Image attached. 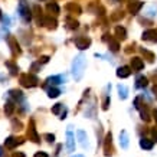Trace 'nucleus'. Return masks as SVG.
Returning <instances> with one entry per match:
<instances>
[{"label": "nucleus", "instance_id": "obj_1", "mask_svg": "<svg viewBox=\"0 0 157 157\" xmlns=\"http://www.w3.org/2000/svg\"><path fill=\"white\" fill-rule=\"evenodd\" d=\"M84 68H85V58H84V55H78L72 62V74L76 81H79L82 78Z\"/></svg>", "mask_w": 157, "mask_h": 157}, {"label": "nucleus", "instance_id": "obj_2", "mask_svg": "<svg viewBox=\"0 0 157 157\" xmlns=\"http://www.w3.org/2000/svg\"><path fill=\"white\" fill-rule=\"evenodd\" d=\"M19 13H20V16H22V19H23L25 22H30L32 13H30V9L26 4L25 0H20V3H19Z\"/></svg>", "mask_w": 157, "mask_h": 157}, {"label": "nucleus", "instance_id": "obj_3", "mask_svg": "<svg viewBox=\"0 0 157 157\" xmlns=\"http://www.w3.org/2000/svg\"><path fill=\"white\" fill-rule=\"evenodd\" d=\"M20 82L23 87H27V88H32V87H36L38 85V78L32 74H27V75H22V78H20Z\"/></svg>", "mask_w": 157, "mask_h": 157}, {"label": "nucleus", "instance_id": "obj_4", "mask_svg": "<svg viewBox=\"0 0 157 157\" xmlns=\"http://www.w3.org/2000/svg\"><path fill=\"white\" fill-rule=\"evenodd\" d=\"M90 43H91V41L90 39H87V38H78L76 41H75V45H76V48L78 49H87L88 46H90Z\"/></svg>", "mask_w": 157, "mask_h": 157}, {"label": "nucleus", "instance_id": "obj_5", "mask_svg": "<svg viewBox=\"0 0 157 157\" xmlns=\"http://www.w3.org/2000/svg\"><path fill=\"white\" fill-rule=\"evenodd\" d=\"M131 68L134 71H141L143 68H144V62H143V59L138 58V56H134L131 59Z\"/></svg>", "mask_w": 157, "mask_h": 157}, {"label": "nucleus", "instance_id": "obj_6", "mask_svg": "<svg viewBox=\"0 0 157 157\" xmlns=\"http://www.w3.org/2000/svg\"><path fill=\"white\" fill-rule=\"evenodd\" d=\"M143 41H151V42H157V32L156 30H146L143 33Z\"/></svg>", "mask_w": 157, "mask_h": 157}, {"label": "nucleus", "instance_id": "obj_7", "mask_svg": "<svg viewBox=\"0 0 157 157\" xmlns=\"http://www.w3.org/2000/svg\"><path fill=\"white\" fill-rule=\"evenodd\" d=\"M66 146L69 151H74L75 150V141H74V134L71 131H66Z\"/></svg>", "mask_w": 157, "mask_h": 157}, {"label": "nucleus", "instance_id": "obj_8", "mask_svg": "<svg viewBox=\"0 0 157 157\" xmlns=\"http://www.w3.org/2000/svg\"><path fill=\"white\" fill-rule=\"evenodd\" d=\"M130 74H131V71H130L128 66H121V68L117 69V76L118 78H127V76H130Z\"/></svg>", "mask_w": 157, "mask_h": 157}, {"label": "nucleus", "instance_id": "obj_9", "mask_svg": "<svg viewBox=\"0 0 157 157\" xmlns=\"http://www.w3.org/2000/svg\"><path fill=\"white\" fill-rule=\"evenodd\" d=\"M76 136H78V138H79L81 146H82V147H87V146H88V137H87V134H85L82 130H78V131H76Z\"/></svg>", "mask_w": 157, "mask_h": 157}, {"label": "nucleus", "instance_id": "obj_10", "mask_svg": "<svg viewBox=\"0 0 157 157\" xmlns=\"http://www.w3.org/2000/svg\"><path fill=\"white\" fill-rule=\"evenodd\" d=\"M120 144H121L123 149L128 147V134H127V131H121V134H120Z\"/></svg>", "mask_w": 157, "mask_h": 157}, {"label": "nucleus", "instance_id": "obj_11", "mask_svg": "<svg viewBox=\"0 0 157 157\" xmlns=\"http://www.w3.org/2000/svg\"><path fill=\"white\" fill-rule=\"evenodd\" d=\"M140 146H141V149H144V150H151L153 149V141L147 140V138H143V140H140Z\"/></svg>", "mask_w": 157, "mask_h": 157}, {"label": "nucleus", "instance_id": "obj_12", "mask_svg": "<svg viewBox=\"0 0 157 157\" xmlns=\"http://www.w3.org/2000/svg\"><path fill=\"white\" fill-rule=\"evenodd\" d=\"M147 84H149V79H147L146 76H138V78H137V84H136V85H137L138 88H146V87H147Z\"/></svg>", "mask_w": 157, "mask_h": 157}, {"label": "nucleus", "instance_id": "obj_13", "mask_svg": "<svg viewBox=\"0 0 157 157\" xmlns=\"http://www.w3.org/2000/svg\"><path fill=\"white\" fill-rule=\"evenodd\" d=\"M118 94H120V98L125 99L128 97V90L125 88L124 85H118Z\"/></svg>", "mask_w": 157, "mask_h": 157}, {"label": "nucleus", "instance_id": "obj_14", "mask_svg": "<svg viewBox=\"0 0 157 157\" xmlns=\"http://www.w3.org/2000/svg\"><path fill=\"white\" fill-rule=\"evenodd\" d=\"M116 33L120 39H125V38H127V32H125L124 27H121V26H117L116 27Z\"/></svg>", "mask_w": 157, "mask_h": 157}, {"label": "nucleus", "instance_id": "obj_15", "mask_svg": "<svg viewBox=\"0 0 157 157\" xmlns=\"http://www.w3.org/2000/svg\"><path fill=\"white\" fill-rule=\"evenodd\" d=\"M141 7H143V1H137L136 4H131V6H130V10H131L133 15H137V12H138Z\"/></svg>", "mask_w": 157, "mask_h": 157}, {"label": "nucleus", "instance_id": "obj_16", "mask_svg": "<svg viewBox=\"0 0 157 157\" xmlns=\"http://www.w3.org/2000/svg\"><path fill=\"white\" fill-rule=\"evenodd\" d=\"M16 144H17V140L15 138V137H9V138H6V147H7V149H13Z\"/></svg>", "mask_w": 157, "mask_h": 157}, {"label": "nucleus", "instance_id": "obj_17", "mask_svg": "<svg viewBox=\"0 0 157 157\" xmlns=\"http://www.w3.org/2000/svg\"><path fill=\"white\" fill-rule=\"evenodd\" d=\"M13 110H15V105H13V102H6V105H4V113L7 114V116H12V113H13Z\"/></svg>", "mask_w": 157, "mask_h": 157}, {"label": "nucleus", "instance_id": "obj_18", "mask_svg": "<svg viewBox=\"0 0 157 157\" xmlns=\"http://www.w3.org/2000/svg\"><path fill=\"white\" fill-rule=\"evenodd\" d=\"M9 43H10V46H12V49L15 50V52H20V49H19V43H16V39L15 38H10L9 39Z\"/></svg>", "mask_w": 157, "mask_h": 157}, {"label": "nucleus", "instance_id": "obj_19", "mask_svg": "<svg viewBox=\"0 0 157 157\" xmlns=\"http://www.w3.org/2000/svg\"><path fill=\"white\" fill-rule=\"evenodd\" d=\"M108 45H110V49L113 50V52H117V50H118V48H120L118 42H117V41H114V39H110V42H108Z\"/></svg>", "mask_w": 157, "mask_h": 157}, {"label": "nucleus", "instance_id": "obj_20", "mask_svg": "<svg viewBox=\"0 0 157 157\" xmlns=\"http://www.w3.org/2000/svg\"><path fill=\"white\" fill-rule=\"evenodd\" d=\"M48 10H49V12H53L55 15H58V13H59V7H58V4H56L55 1L48 4Z\"/></svg>", "mask_w": 157, "mask_h": 157}, {"label": "nucleus", "instance_id": "obj_21", "mask_svg": "<svg viewBox=\"0 0 157 157\" xmlns=\"http://www.w3.org/2000/svg\"><path fill=\"white\" fill-rule=\"evenodd\" d=\"M59 94H61V91H59V90H56V88H50L49 91H48L49 98H56V97H59Z\"/></svg>", "mask_w": 157, "mask_h": 157}, {"label": "nucleus", "instance_id": "obj_22", "mask_svg": "<svg viewBox=\"0 0 157 157\" xmlns=\"http://www.w3.org/2000/svg\"><path fill=\"white\" fill-rule=\"evenodd\" d=\"M66 23H68V26H69L71 29H76V27H78V22L74 20V19H71V17L66 19Z\"/></svg>", "mask_w": 157, "mask_h": 157}, {"label": "nucleus", "instance_id": "obj_23", "mask_svg": "<svg viewBox=\"0 0 157 157\" xmlns=\"http://www.w3.org/2000/svg\"><path fill=\"white\" fill-rule=\"evenodd\" d=\"M9 95H10V97H13V98H17V99L22 98V92L17 91V90H12V91L9 92Z\"/></svg>", "mask_w": 157, "mask_h": 157}, {"label": "nucleus", "instance_id": "obj_24", "mask_svg": "<svg viewBox=\"0 0 157 157\" xmlns=\"http://www.w3.org/2000/svg\"><path fill=\"white\" fill-rule=\"evenodd\" d=\"M61 81H62V76H50V78H48V82L53 84V85H55V84H59Z\"/></svg>", "mask_w": 157, "mask_h": 157}, {"label": "nucleus", "instance_id": "obj_25", "mask_svg": "<svg viewBox=\"0 0 157 157\" xmlns=\"http://www.w3.org/2000/svg\"><path fill=\"white\" fill-rule=\"evenodd\" d=\"M30 136H32V140L33 141H39V137H38V134H36V131H35V128H33V127H30Z\"/></svg>", "mask_w": 157, "mask_h": 157}, {"label": "nucleus", "instance_id": "obj_26", "mask_svg": "<svg viewBox=\"0 0 157 157\" xmlns=\"http://www.w3.org/2000/svg\"><path fill=\"white\" fill-rule=\"evenodd\" d=\"M62 107H64V105H62V104H56V105H55V107L52 108V113H53V114H59V111H61V110H62Z\"/></svg>", "mask_w": 157, "mask_h": 157}, {"label": "nucleus", "instance_id": "obj_27", "mask_svg": "<svg viewBox=\"0 0 157 157\" xmlns=\"http://www.w3.org/2000/svg\"><path fill=\"white\" fill-rule=\"evenodd\" d=\"M143 53H144V55H146V56H147V58H149V61H153V59H154V55H153V53H151V52H149V50L143 49Z\"/></svg>", "mask_w": 157, "mask_h": 157}, {"label": "nucleus", "instance_id": "obj_28", "mask_svg": "<svg viewBox=\"0 0 157 157\" xmlns=\"http://www.w3.org/2000/svg\"><path fill=\"white\" fill-rule=\"evenodd\" d=\"M141 118H143L144 121H149V120H150L149 113H147V111H141Z\"/></svg>", "mask_w": 157, "mask_h": 157}, {"label": "nucleus", "instance_id": "obj_29", "mask_svg": "<svg viewBox=\"0 0 157 157\" xmlns=\"http://www.w3.org/2000/svg\"><path fill=\"white\" fill-rule=\"evenodd\" d=\"M108 104H110V98H105V101H104V105H102V108H104V110H107L108 108Z\"/></svg>", "mask_w": 157, "mask_h": 157}, {"label": "nucleus", "instance_id": "obj_30", "mask_svg": "<svg viewBox=\"0 0 157 157\" xmlns=\"http://www.w3.org/2000/svg\"><path fill=\"white\" fill-rule=\"evenodd\" d=\"M35 157H48V154H46V153H36V154H35Z\"/></svg>", "mask_w": 157, "mask_h": 157}, {"label": "nucleus", "instance_id": "obj_31", "mask_svg": "<svg viewBox=\"0 0 157 157\" xmlns=\"http://www.w3.org/2000/svg\"><path fill=\"white\" fill-rule=\"evenodd\" d=\"M46 138H48V141H50V143L55 140V137H53V136H50V134H48V136H46Z\"/></svg>", "mask_w": 157, "mask_h": 157}, {"label": "nucleus", "instance_id": "obj_32", "mask_svg": "<svg viewBox=\"0 0 157 157\" xmlns=\"http://www.w3.org/2000/svg\"><path fill=\"white\" fill-rule=\"evenodd\" d=\"M41 61L43 62V64H46V62L49 61V58H48V56H43V58H41Z\"/></svg>", "mask_w": 157, "mask_h": 157}, {"label": "nucleus", "instance_id": "obj_33", "mask_svg": "<svg viewBox=\"0 0 157 157\" xmlns=\"http://www.w3.org/2000/svg\"><path fill=\"white\" fill-rule=\"evenodd\" d=\"M153 116H154V120L157 121V110H154V111H153Z\"/></svg>", "mask_w": 157, "mask_h": 157}, {"label": "nucleus", "instance_id": "obj_34", "mask_svg": "<svg viewBox=\"0 0 157 157\" xmlns=\"http://www.w3.org/2000/svg\"><path fill=\"white\" fill-rule=\"evenodd\" d=\"M15 157H25V154H22V153H17V154H15Z\"/></svg>", "mask_w": 157, "mask_h": 157}, {"label": "nucleus", "instance_id": "obj_35", "mask_svg": "<svg viewBox=\"0 0 157 157\" xmlns=\"http://www.w3.org/2000/svg\"><path fill=\"white\" fill-rule=\"evenodd\" d=\"M3 156V151H1V147H0V157Z\"/></svg>", "mask_w": 157, "mask_h": 157}, {"label": "nucleus", "instance_id": "obj_36", "mask_svg": "<svg viewBox=\"0 0 157 157\" xmlns=\"http://www.w3.org/2000/svg\"><path fill=\"white\" fill-rule=\"evenodd\" d=\"M154 137H156V138H157V131H154Z\"/></svg>", "mask_w": 157, "mask_h": 157}, {"label": "nucleus", "instance_id": "obj_37", "mask_svg": "<svg viewBox=\"0 0 157 157\" xmlns=\"http://www.w3.org/2000/svg\"><path fill=\"white\" fill-rule=\"evenodd\" d=\"M154 92H157V87H154Z\"/></svg>", "mask_w": 157, "mask_h": 157}, {"label": "nucleus", "instance_id": "obj_38", "mask_svg": "<svg viewBox=\"0 0 157 157\" xmlns=\"http://www.w3.org/2000/svg\"><path fill=\"white\" fill-rule=\"evenodd\" d=\"M75 157H84V156H75Z\"/></svg>", "mask_w": 157, "mask_h": 157}]
</instances>
